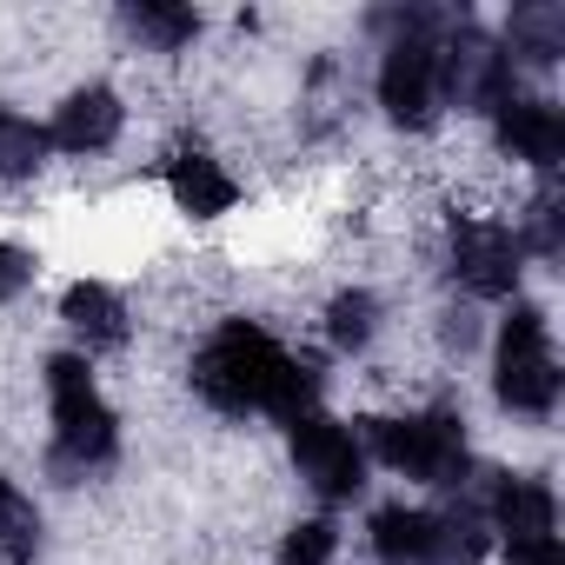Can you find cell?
<instances>
[{"mask_svg": "<svg viewBox=\"0 0 565 565\" xmlns=\"http://www.w3.org/2000/svg\"><path fill=\"white\" fill-rule=\"evenodd\" d=\"M186 393L213 419H273L294 426L300 413L327 406V360L294 347L287 333H273L253 313L213 320L193 353H186Z\"/></svg>", "mask_w": 565, "mask_h": 565, "instance_id": "obj_1", "label": "cell"}, {"mask_svg": "<svg viewBox=\"0 0 565 565\" xmlns=\"http://www.w3.org/2000/svg\"><path fill=\"white\" fill-rule=\"evenodd\" d=\"M360 439H366V459L406 486L459 499L479 479V452L459 399H393L360 426Z\"/></svg>", "mask_w": 565, "mask_h": 565, "instance_id": "obj_2", "label": "cell"}, {"mask_svg": "<svg viewBox=\"0 0 565 565\" xmlns=\"http://www.w3.org/2000/svg\"><path fill=\"white\" fill-rule=\"evenodd\" d=\"M41 393H47V466L61 472V486L114 472L120 452H127V426H120V406L107 399L94 360L74 353V347L47 353L41 360Z\"/></svg>", "mask_w": 565, "mask_h": 565, "instance_id": "obj_3", "label": "cell"}, {"mask_svg": "<svg viewBox=\"0 0 565 565\" xmlns=\"http://www.w3.org/2000/svg\"><path fill=\"white\" fill-rule=\"evenodd\" d=\"M373 28L386 34L380 67H373V107L393 134H433L446 120V81H439V34L452 28V14L433 8H393L373 14Z\"/></svg>", "mask_w": 565, "mask_h": 565, "instance_id": "obj_4", "label": "cell"}, {"mask_svg": "<svg viewBox=\"0 0 565 565\" xmlns=\"http://www.w3.org/2000/svg\"><path fill=\"white\" fill-rule=\"evenodd\" d=\"M366 558L373 565H486L492 532L459 492L452 505H419V499H386L366 512Z\"/></svg>", "mask_w": 565, "mask_h": 565, "instance_id": "obj_5", "label": "cell"}, {"mask_svg": "<svg viewBox=\"0 0 565 565\" xmlns=\"http://www.w3.org/2000/svg\"><path fill=\"white\" fill-rule=\"evenodd\" d=\"M558 393H565V373H558L552 313L519 294V300H505V313H499V327H492V406H499L505 419L552 426Z\"/></svg>", "mask_w": 565, "mask_h": 565, "instance_id": "obj_6", "label": "cell"}, {"mask_svg": "<svg viewBox=\"0 0 565 565\" xmlns=\"http://www.w3.org/2000/svg\"><path fill=\"white\" fill-rule=\"evenodd\" d=\"M525 239L512 226V213L499 206H452L446 213V279H452V300L466 307H505L525 287Z\"/></svg>", "mask_w": 565, "mask_h": 565, "instance_id": "obj_7", "label": "cell"}, {"mask_svg": "<svg viewBox=\"0 0 565 565\" xmlns=\"http://www.w3.org/2000/svg\"><path fill=\"white\" fill-rule=\"evenodd\" d=\"M287 466H294V479L327 505V512H340V505H353L360 492H366V479H373V459H366V439H360V426L353 419H340V413H300L294 426H287Z\"/></svg>", "mask_w": 565, "mask_h": 565, "instance_id": "obj_8", "label": "cell"}, {"mask_svg": "<svg viewBox=\"0 0 565 565\" xmlns=\"http://www.w3.org/2000/svg\"><path fill=\"white\" fill-rule=\"evenodd\" d=\"M160 193L186 226H220L226 213H239L246 180L226 167V153H213L206 140H173L160 153Z\"/></svg>", "mask_w": 565, "mask_h": 565, "instance_id": "obj_9", "label": "cell"}, {"mask_svg": "<svg viewBox=\"0 0 565 565\" xmlns=\"http://www.w3.org/2000/svg\"><path fill=\"white\" fill-rule=\"evenodd\" d=\"M127 94L114 87V81H74L61 100H54V114L41 120L47 127V147L61 153V160H100V153H114L120 147V134H127Z\"/></svg>", "mask_w": 565, "mask_h": 565, "instance_id": "obj_10", "label": "cell"}, {"mask_svg": "<svg viewBox=\"0 0 565 565\" xmlns=\"http://www.w3.org/2000/svg\"><path fill=\"white\" fill-rule=\"evenodd\" d=\"M486 134H492V153L505 160V167H525V173H539V180H552L558 173V160H565V114H558V100L552 94H505L492 114H486Z\"/></svg>", "mask_w": 565, "mask_h": 565, "instance_id": "obj_11", "label": "cell"}, {"mask_svg": "<svg viewBox=\"0 0 565 565\" xmlns=\"http://www.w3.org/2000/svg\"><path fill=\"white\" fill-rule=\"evenodd\" d=\"M486 486H466L492 545H525V539H558V492L545 472H479Z\"/></svg>", "mask_w": 565, "mask_h": 565, "instance_id": "obj_12", "label": "cell"}, {"mask_svg": "<svg viewBox=\"0 0 565 565\" xmlns=\"http://www.w3.org/2000/svg\"><path fill=\"white\" fill-rule=\"evenodd\" d=\"M54 313H61L74 353H87V360L127 353L134 347V327H140L134 320V300L114 287V279H100V273H74L67 287H61V300H54Z\"/></svg>", "mask_w": 565, "mask_h": 565, "instance_id": "obj_13", "label": "cell"}, {"mask_svg": "<svg viewBox=\"0 0 565 565\" xmlns=\"http://www.w3.org/2000/svg\"><path fill=\"white\" fill-rule=\"evenodd\" d=\"M320 340H327V353H340V360H366V353L386 340V300H380V287H366V279L333 287L327 307H320Z\"/></svg>", "mask_w": 565, "mask_h": 565, "instance_id": "obj_14", "label": "cell"}, {"mask_svg": "<svg viewBox=\"0 0 565 565\" xmlns=\"http://www.w3.org/2000/svg\"><path fill=\"white\" fill-rule=\"evenodd\" d=\"M120 34L140 54H186L206 34V14L180 8V0H134V8H120Z\"/></svg>", "mask_w": 565, "mask_h": 565, "instance_id": "obj_15", "label": "cell"}, {"mask_svg": "<svg viewBox=\"0 0 565 565\" xmlns=\"http://www.w3.org/2000/svg\"><path fill=\"white\" fill-rule=\"evenodd\" d=\"M499 47H505L512 67H558V54H565V8L558 0H525V8H512Z\"/></svg>", "mask_w": 565, "mask_h": 565, "instance_id": "obj_16", "label": "cell"}, {"mask_svg": "<svg viewBox=\"0 0 565 565\" xmlns=\"http://www.w3.org/2000/svg\"><path fill=\"white\" fill-rule=\"evenodd\" d=\"M47 558V505L0 472V565H41Z\"/></svg>", "mask_w": 565, "mask_h": 565, "instance_id": "obj_17", "label": "cell"}, {"mask_svg": "<svg viewBox=\"0 0 565 565\" xmlns=\"http://www.w3.org/2000/svg\"><path fill=\"white\" fill-rule=\"evenodd\" d=\"M54 147H47V127L21 107L0 100V186H34L47 173Z\"/></svg>", "mask_w": 565, "mask_h": 565, "instance_id": "obj_18", "label": "cell"}, {"mask_svg": "<svg viewBox=\"0 0 565 565\" xmlns=\"http://www.w3.org/2000/svg\"><path fill=\"white\" fill-rule=\"evenodd\" d=\"M340 519L333 512H307V519H287L273 539V565H340Z\"/></svg>", "mask_w": 565, "mask_h": 565, "instance_id": "obj_19", "label": "cell"}, {"mask_svg": "<svg viewBox=\"0 0 565 565\" xmlns=\"http://www.w3.org/2000/svg\"><path fill=\"white\" fill-rule=\"evenodd\" d=\"M41 287V246L0 233V307H21Z\"/></svg>", "mask_w": 565, "mask_h": 565, "instance_id": "obj_20", "label": "cell"}, {"mask_svg": "<svg viewBox=\"0 0 565 565\" xmlns=\"http://www.w3.org/2000/svg\"><path fill=\"white\" fill-rule=\"evenodd\" d=\"M433 340H439V353H446V360H466V353L486 340V327H479V307H466V300H446V307L433 313Z\"/></svg>", "mask_w": 565, "mask_h": 565, "instance_id": "obj_21", "label": "cell"}, {"mask_svg": "<svg viewBox=\"0 0 565 565\" xmlns=\"http://www.w3.org/2000/svg\"><path fill=\"white\" fill-rule=\"evenodd\" d=\"M505 565H565V545L558 539H525V545H505Z\"/></svg>", "mask_w": 565, "mask_h": 565, "instance_id": "obj_22", "label": "cell"}]
</instances>
